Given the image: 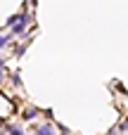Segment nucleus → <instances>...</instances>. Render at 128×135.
<instances>
[{"instance_id": "1", "label": "nucleus", "mask_w": 128, "mask_h": 135, "mask_svg": "<svg viewBox=\"0 0 128 135\" xmlns=\"http://www.w3.org/2000/svg\"><path fill=\"white\" fill-rule=\"evenodd\" d=\"M38 133H40V135H55V131H52V128H48V126H43Z\"/></svg>"}, {"instance_id": "2", "label": "nucleus", "mask_w": 128, "mask_h": 135, "mask_svg": "<svg viewBox=\"0 0 128 135\" xmlns=\"http://www.w3.org/2000/svg\"><path fill=\"white\" fill-rule=\"evenodd\" d=\"M0 45H5V38H0Z\"/></svg>"}]
</instances>
